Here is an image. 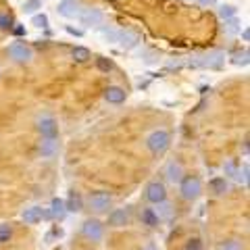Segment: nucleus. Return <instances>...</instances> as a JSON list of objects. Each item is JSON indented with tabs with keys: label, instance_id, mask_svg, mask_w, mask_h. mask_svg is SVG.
<instances>
[{
	"label": "nucleus",
	"instance_id": "nucleus-1",
	"mask_svg": "<svg viewBox=\"0 0 250 250\" xmlns=\"http://www.w3.org/2000/svg\"><path fill=\"white\" fill-rule=\"evenodd\" d=\"M171 146V134L167 129H154L150 136L146 138V148L150 150L154 156H161L169 150Z\"/></svg>",
	"mask_w": 250,
	"mask_h": 250
},
{
	"label": "nucleus",
	"instance_id": "nucleus-2",
	"mask_svg": "<svg viewBox=\"0 0 250 250\" xmlns=\"http://www.w3.org/2000/svg\"><path fill=\"white\" fill-rule=\"evenodd\" d=\"M179 194L184 200H196L202 194V182L196 175H184L179 179Z\"/></svg>",
	"mask_w": 250,
	"mask_h": 250
},
{
	"label": "nucleus",
	"instance_id": "nucleus-3",
	"mask_svg": "<svg viewBox=\"0 0 250 250\" xmlns=\"http://www.w3.org/2000/svg\"><path fill=\"white\" fill-rule=\"evenodd\" d=\"M111 202H113V198L106 190H96L88 196V208L94 210V213H106V210L111 208Z\"/></svg>",
	"mask_w": 250,
	"mask_h": 250
},
{
	"label": "nucleus",
	"instance_id": "nucleus-4",
	"mask_svg": "<svg viewBox=\"0 0 250 250\" xmlns=\"http://www.w3.org/2000/svg\"><path fill=\"white\" fill-rule=\"evenodd\" d=\"M82 236L90 242H100L104 236V225L98 219H85L82 223Z\"/></svg>",
	"mask_w": 250,
	"mask_h": 250
},
{
	"label": "nucleus",
	"instance_id": "nucleus-5",
	"mask_svg": "<svg viewBox=\"0 0 250 250\" xmlns=\"http://www.w3.org/2000/svg\"><path fill=\"white\" fill-rule=\"evenodd\" d=\"M6 52H9V57L15 62H19V65H25V62H29L31 59H34V52H31V48L25 42H13Z\"/></svg>",
	"mask_w": 250,
	"mask_h": 250
},
{
	"label": "nucleus",
	"instance_id": "nucleus-6",
	"mask_svg": "<svg viewBox=\"0 0 250 250\" xmlns=\"http://www.w3.org/2000/svg\"><path fill=\"white\" fill-rule=\"evenodd\" d=\"M144 196L148 202H152V205H159V202L167 200V188L163 182H150L146 186L144 190Z\"/></svg>",
	"mask_w": 250,
	"mask_h": 250
},
{
	"label": "nucleus",
	"instance_id": "nucleus-7",
	"mask_svg": "<svg viewBox=\"0 0 250 250\" xmlns=\"http://www.w3.org/2000/svg\"><path fill=\"white\" fill-rule=\"evenodd\" d=\"M80 19L83 25H88V27H103V21H104V15L100 13L98 9H82L80 13Z\"/></svg>",
	"mask_w": 250,
	"mask_h": 250
},
{
	"label": "nucleus",
	"instance_id": "nucleus-8",
	"mask_svg": "<svg viewBox=\"0 0 250 250\" xmlns=\"http://www.w3.org/2000/svg\"><path fill=\"white\" fill-rule=\"evenodd\" d=\"M38 131L42 138H59V123L52 117H40L38 119Z\"/></svg>",
	"mask_w": 250,
	"mask_h": 250
},
{
	"label": "nucleus",
	"instance_id": "nucleus-9",
	"mask_svg": "<svg viewBox=\"0 0 250 250\" xmlns=\"http://www.w3.org/2000/svg\"><path fill=\"white\" fill-rule=\"evenodd\" d=\"M82 9L83 6L80 0H62L59 4V15H62V17H67V19H77Z\"/></svg>",
	"mask_w": 250,
	"mask_h": 250
},
{
	"label": "nucleus",
	"instance_id": "nucleus-10",
	"mask_svg": "<svg viewBox=\"0 0 250 250\" xmlns=\"http://www.w3.org/2000/svg\"><path fill=\"white\" fill-rule=\"evenodd\" d=\"M223 62V52H210L205 57H198L196 61H192V67H219Z\"/></svg>",
	"mask_w": 250,
	"mask_h": 250
},
{
	"label": "nucleus",
	"instance_id": "nucleus-11",
	"mask_svg": "<svg viewBox=\"0 0 250 250\" xmlns=\"http://www.w3.org/2000/svg\"><path fill=\"white\" fill-rule=\"evenodd\" d=\"M57 152H59V138H42V142H40L42 159H52Z\"/></svg>",
	"mask_w": 250,
	"mask_h": 250
},
{
	"label": "nucleus",
	"instance_id": "nucleus-12",
	"mask_svg": "<svg viewBox=\"0 0 250 250\" xmlns=\"http://www.w3.org/2000/svg\"><path fill=\"white\" fill-rule=\"evenodd\" d=\"M42 217H48L46 215V210L42 207H29L21 213V219L25 221L27 225H36L38 221H42Z\"/></svg>",
	"mask_w": 250,
	"mask_h": 250
},
{
	"label": "nucleus",
	"instance_id": "nucleus-13",
	"mask_svg": "<svg viewBox=\"0 0 250 250\" xmlns=\"http://www.w3.org/2000/svg\"><path fill=\"white\" fill-rule=\"evenodd\" d=\"M125 98H127V94H125V90L119 88V85H108L104 90V100L111 104H121V103H125Z\"/></svg>",
	"mask_w": 250,
	"mask_h": 250
},
{
	"label": "nucleus",
	"instance_id": "nucleus-14",
	"mask_svg": "<svg viewBox=\"0 0 250 250\" xmlns=\"http://www.w3.org/2000/svg\"><path fill=\"white\" fill-rule=\"evenodd\" d=\"M127 223H129V213L125 208H115L108 215V225H113V228H125Z\"/></svg>",
	"mask_w": 250,
	"mask_h": 250
},
{
	"label": "nucleus",
	"instance_id": "nucleus-15",
	"mask_svg": "<svg viewBox=\"0 0 250 250\" xmlns=\"http://www.w3.org/2000/svg\"><path fill=\"white\" fill-rule=\"evenodd\" d=\"M46 215H48L50 219H57V221H61V219L67 215L65 200H61V198H52V202H50V210H48Z\"/></svg>",
	"mask_w": 250,
	"mask_h": 250
},
{
	"label": "nucleus",
	"instance_id": "nucleus-16",
	"mask_svg": "<svg viewBox=\"0 0 250 250\" xmlns=\"http://www.w3.org/2000/svg\"><path fill=\"white\" fill-rule=\"evenodd\" d=\"M208 190L215 194V196H221V194L228 192V179L225 177H213L208 182Z\"/></svg>",
	"mask_w": 250,
	"mask_h": 250
},
{
	"label": "nucleus",
	"instance_id": "nucleus-17",
	"mask_svg": "<svg viewBox=\"0 0 250 250\" xmlns=\"http://www.w3.org/2000/svg\"><path fill=\"white\" fill-rule=\"evenodd\" d=\"M117 42H119L123 48H134V46L140 42V38L136 34H131V31H119V36H117Z\"/></svg>",
	"mask_w": 250,
	"mask_h": 250
},
{
	"label": "nucleus",
	"instance_id": "nucleus-18",
	"mask_svg": "<svg viewBox=\"0 0 250 250\" xmlns=\"http://www.w3.org/2000/svg\"><path fill=\"white\" fill-rule=\"evenodd\" d=\"M65 208L71 210V213H80V210L83 208V200H82L80 194H77V192L69 194V198L65 200Z\"/></svg>",
	"mask_w": 250,
	"mask_h": 250
},
{
	"label": "nucleus",
	"instance_id": "nucleus-19",
	"mask_svg": "<svg viewBox=\"0 0 250 250\" xmlns=\"http://www.w3.org/2000/svg\"><path fill=\"white\" fill-rule=\"evenodd\" d=\"M184 177V169H182V165L179 163H169L167 165V179L171 184H179V179Z\"/></svg>",
	"mask_w": 250,
	"mask_h": 250
},
{
	"label": "nucleus",
	"instance_id": "nucleus-20",
	"mask_svg": "<svg viewBox=\"0 0 250 250\" xmlns=\"http://www.w3.org/2000/svg\"><path fill=\"white\" fill-rule=\"evenodd\" d=\"M156 217H159V221H171L173 219V207L169 205L167 200L159 202V210H154Z\"/></svg>",
	"mask_w": 250,
	"mask_h": 250
},
{
	"label": "nucleus",
	"instance_id": "nucleus-21",
	"mask_svg": "<svg viewBox=\"0 0 250 250\" xmlns=\"http://www.w3.org/2000/svg\"><path fill=\"white\" fill-rule=\"evenodd\" d=\"M142 223L148 225V228H159V217H156L154 208H144L142 210Z\"/></svg>",
	"mask_w": 250,
	"mask_h": 250
},
{
	"label": "nucleus",
	"instance_id": "nucleus-22",
	"mask_svg": "<svg viewBox=\"0 0 250 250\" xmlns=\"http://www.w3.org/2000/svg\"><path fill=\"white\" fill-rule=\"evenodd\" d=\"M71 54H73V59H75L77 62H88L90 57H92V52H90L88 48H83V46H75Z\"/></svg>",
	"mask_w": 250,
	"mask_h": 250
},
{
	"label": "nucleus",
	"instance_id": "nucleus-23",
	"mask_svg": "<svg viewBox=\"0 0 250 250\" xmlns=\"http://www.w3.org/2000/svg\"><path fill=\"white\" fill-rule=\"evenodd\" d=\"M13 238V228L9 223H0V244H6Z\"/></svg>",
	"mask_w": 250,
	"mask_h": 250
},
{
	"label": "nucleus",
	"instance_id": "nucleus-24",
	"mask_svg": "<svg viewBox=\"0 0 250 250\" xmlns=\"http://www.w3.org/2000/svg\"><path fill=\"white\" fill-rule=\"evenodd\" d=\"M96 67H98V71L108 73V71H113V61L106 59V57H98L96 59Z\"/></svg>",
	"mask_w": 250,
	"mask_h": 250
},
{
	"label": "nucleus",
	"instance_id": "nucleus-25",
	"mask_svg": "<svg viewBox=\"0 0 250 250\" xmlns=\"http://www.w3.org/2000/svg\"><path fill=\"white\" fill-rule=\"evenodd\" d=\"M38 9H42V0H25V4H23L25 13H36Z\"/></svg>",
	"mask_w": 250,
	"mask_h": 250
},
{
	"label": "nucleus",
	"instance_id": "nucleus-26",
	"mask_svg": "<svg viewBox=\"0 0 250 250\" xmlns=\"http://www.w3.org/2000/svg\"><path fill=\"white\" fill-rule=\"evenodd\" d=\"M217 250H242V244L238 240H228V242H221Z\"/></svg>",
	"mask_w": 250,
	"mask_h": 250
},
{
	"label": "nucleus",
	"instance_id": "nucleus-27",
	"mask_svg": "<svg viewBox=\"0 0 250 250\" xmlns=\"http://www.w3.org/2000/svg\"><path fill=\"white\" fill-rule=\"evenodd\" d=\"M11 27H13V17L0 13V29H11Z\"/></svg>",
	"mask_w": 250,
	"mask_h": 250
},
{
	"label": "nucleus",
	"instance_id": "nucleus-28",
	"mask_svg": "<svg viewBox=\"0 0 250 250\" xmlns=\"http://www.w3.org/2000/svg\"><path fill=\"white\" fill-rule=\"evenodd\" d=\"M36 27H48V17L46 15H34V19H31Z\"/></svg>",
	"mask_w": 250,
	"mask_h": 250
},
{
	"label": "nucleus",
	"instance_id": "nucleus-29",
	"mask_svg": "<svg viewBox=\"0 0 250 250\" xmlns=\"http://www.w3.org/2000/svg\"><path fill=\"white\" fill-rule=\"evenodd\" d=\"M236 13H238V11L233 9V6H229V4H228V6H221V9H219V15H221V17H223L225 21H228L229 17H233Z\"/></svg>",
	"mask_w": 250,
	"mask_h": 250
},
{
	"label": "nucleus",
	"instance_id": "nucleus-30",
	"mask_svg": "<svg viewBox=\"0 0 250 250\" xmlns=\"http://www.w3.org/2000/svg\"><path fill=\"white\" fill-rule=\"evenodd\" d=\"M231 62H236V65H246V62H248V50H244V52H238L236 57L231 59Z\"/></svg>",
	"mask_w": 250,
	"mask_h": 250
},
{
	"label": "nucleus",
	"instance_id": "nucleus-31",
	"mask_svg": "<svg viewBox=\"0 0 250 250\" xmlns=\"http://www.w3.org/2000/svg\"><path fill=\"white\" fill-rule=\"evenodd\" d=\"M200 240L198 238H194V240H190V242H188V248L186 250H200Z\"/></svg>",
	"mask_w": 250,
	"mask_h": 250
},
{
	"label": "nucleus",
	"instance_id": "nucleus-32",
	"mask_svg": "<svg viewBox=\"0 0 250 250\" xmlns=\"http://www.w3.org/2000/svg\"><path fill=\"white\" fill-rule=\"evenodd\" d=\"M142 250H159V246H156L154 242H146V244L142 246Z\"/></svg>",
	"mask_w": 250,
	"mask_h": 250
},
{
	"label": "nucleus",
	"instance_id": "nucleus-33",
	"mask_svg": "<svg viewBox=\"0 0 250 250\" xmlns=\"http://www.w3.org/2000/svg\"><path fill=\"white\" fill-rule=\"evenodd\" d=\"M67 31H69V34H73V36H77V38L83 36V31L82 29H75V27H67Z\"/></svg>",
	"mask_w": 250,
	"mask_h": 250
},
{
	"label": "nucleus",
	"instance_id": "nucleus-34",
	"mask_svg": "<svg viewBox=\"0 0 250 250\" xmlns=\"http://www.w3.org/2000/svg\"><path fill=\"white\" fill-rule=\"evenodd\" d=\"M13 31H15V36H25V27H23V25H17Z\"/></svg>",
	"mask_w": 250,
	"mask_h": 250
},
{
	"label": "nucleus",
	"instance_id": "nucleus-35",
	"mask_svg": "<svg viewBox=\"0 0 250 250\" xmlns=\"http://www.w3.org/2000/svg\"><path fill=\"white\" fill-rule=\"evenodd\" d=\"M236 25H238V21H229V23H228V31H229V34H233V31L238 29Z\"/></svg>",
	"mask_w": 250,
	"mask_h": 250
},
{
	"label": "nucleus",
	"instance_id": "nucleus-36",
	"mask_svg": "<svg viewBox=\"0 0 250 250\" xmlns=\"http://www.w3.org/2000/svg\"><path fill=\"white\" fill-rule=\"evenodd\" d=\"M198 2H200L202 6H213V4H215V0H198Z\"/></svg>",
	"mask_w": 250,
	"mask_h": 250
}]
</instances>
